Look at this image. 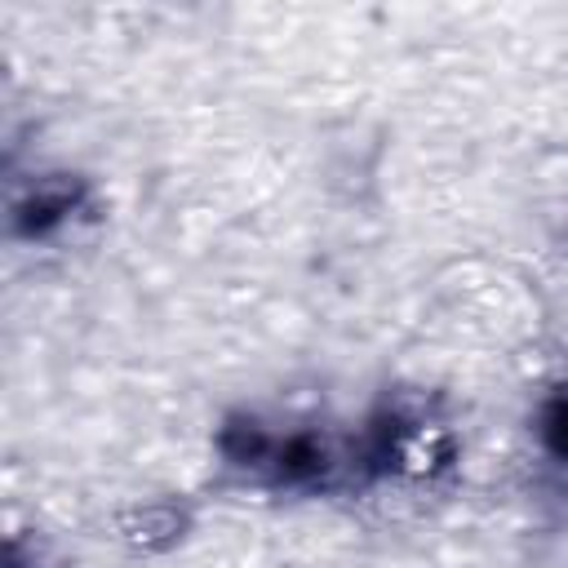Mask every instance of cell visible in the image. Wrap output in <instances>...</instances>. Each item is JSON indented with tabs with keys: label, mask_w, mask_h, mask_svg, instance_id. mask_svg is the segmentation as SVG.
<instances>
[{
	"label": "cell",
	"mask_w": 568,
	"mask_h": 568,
	"mask_svg": "<svg viewBox=\"0 0 568 568\" xmlns=\"http://www.w3.org/2000/svg\"><path fill=\"white\" fill-rule=\"evenodd\" d=\"M182 532V515L173 506H146L129 519V537L133 541H146V546H164Z\"/></svg>",
	"instance_id": "3957f363"
},
{
	"label": "cell",
	"mask_w": 568,
	"mask_h": 568,
	"mask_svg": "<svg viewBox=\"0 0 568 568\" xmlns=\"http://www.w3.org/2000/svg\"><path fill=\"white\" fill-rule=\"evenodd\" d=\"M71 204H75V182H40L31 191V200L18 209V222L27 231H40V226L58 222L62 213H71Z\"/></svg>",
	"instance_id": "7a4b0ae2"
},
{
	"label": "cell",
	"mask_w": 568,
	"mask_h": 568,
	"mask_svg": "<svg viewBox=\"0 0 568 568\" xmlns=\"http://www.w3.org/2000/svg\"><path fill=\"white\" fill-rule=\"evenodd\" d=\"M324 466H328V457L315 435H293L271 448V470L280 479H315V475H324Z\"/></svg>",
	"instance_id": "6da1fadb"
},
{
	"label": "cell",
	"mask_w": 568,
	"mask_h": 568,
	"mask_svg": "<svg viewBox=\"0 0 568 568\" xmlns=\"http://www.w3.org/2000/svg\"><path fill=\"white\" fill-rule=\"evenodd\" d=\"M546 444H550L555 453H564V457H568V399H564V404H555V408L546 413Z\"/></svg>",
	"instance_id": "277c9868"
}]
</instances>
